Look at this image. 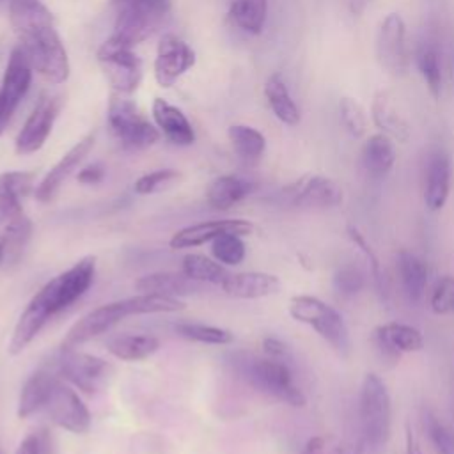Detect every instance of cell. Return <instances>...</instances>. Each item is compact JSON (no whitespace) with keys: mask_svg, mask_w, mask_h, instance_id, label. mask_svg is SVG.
<instances>
[{"mask_svg":"<svg viewBox=\"0 0 454 454\" xmlns=\"http://www.w3.org/2000/svg\"><path fill=\"white\" fill-rule=\"evenodd\" d=\"M7 11L32 69L50 83H64L71 69L69 59L48 7L41 0H11Z\"/></svg>","mask_w":454,"mask_h":454,"instance_id":"obj_1","label":"cell"},{"mask_svg":"<svg viewBox=\"0 0 454 454\" xmlns=\"http://www.w3.org/2000/svg\"><path fill=\"white\" fill-rule=\"evenodd\" d=\"M229 365L239 380L255 390L294 408L305 404V395L294 385L291 367L286 360L271 356L262 358L247 351H236L229 355Z\"/></svg>","mask_w":454,"mask_h":454,"instance_id":"obj_2","label":"cell"},{"mask_svg":"<svg viewBox=\"0 0 454 454\" xmlns=\"http://www.w3.org/2000/svg\"><path fill=\"white\" fill-rule=\"evenodd\" d=\"M358 417L364 443L374 450L381 449L390 438L392 404L385 383L374 372L365 374L362 381Z\"/></svg>","mask_w":454,"mask_h":454,"instance_id":"obj_3","label":"cell"},{"mask_svg":"<svg viewBox=\"0 0 454 454\" xmlns=\"http://www.w3.org/2000/svg\"><path fill=\"white\" fill-rule=\"evenodd\" d=\"M289 314L298 323L309 325L337 353L348 355L351 348L349 330L344 317L328 303L310 294H298L289 300Z\"/></svg>","mask_w":454,"mask_h":454,"instance_id":"obj_4","label":"cell"},{"mask_svg":"<svg viewBox=\"0 0 454 454\" xmlns=\"http://www.w3.org/2000/svg\"><path fill=\"white\" fill-rule=\"evenodd\" d=\"M96 277V257L85 255L78 262H74L69 270L48 280L35 296L50 309L55 316L60 310L71 307L78 301L92 286Z\"/></svg>","mask_w":454,"mask_h":454,"instance_id":"obj_5","label":"cell"},{"mask_svg":"<svg viewBox=\"0 0 454 454\" xmlns=\"http://www.w3.org/2000/svg\"><path fill=\"white\" fill-rule=\"evenodd\" d=\"M57 371L64 381L85 394H98L108 387L114 378V365L101 356L71 349L59 351Z\"/></svg>","mask_w":454,"mask_h":454,"instance_id":"obj_6","label":"cell"},{"mask_svg":"<svg viewBox=\"0 0 454 454\" xmlns=\"http://www.w3.org/2000/svg\"><path fill=\"white\" fill-rule=\"evenodd\" d=\"M106 117L112 133L126 149H145L156 144L160 138V131L129 99L112 96Z\"/></svg>","mask_w":454,"mask_h":454,"instance_id":"obj_7","label":"cell"},{"mask_svg":"<svg viewBox=\"0 0 454 454\" xmlns=\"http://www.w3.org/2000/svg\"><path fill=\"white\" fill-rule=\"evenodd\" d=\"M98 62L108 83L119 94H131L142 80V60L133 51V46L110 35L98 50Z\"/></svg>","mask_w":454,"mask_h":454,"instance_id":"obj_8","label":"cell"},{"mask_svg":"<svg viewBox=\"0 0 454 454\" xmlns=\"http://www.w3.org/2000/svg\"><path fill=\"white\" fill-rule=\"evenodd\" d=\"M376 60L392 76H404L410 69L406 23L399 12H388L378 25L374 39Z\"/></svg>","mask_w":454,"mask_h":454,"instance_id":"obj_9","label":"cell"},{"mask_svg":"<svg viewBox=\"0 0 454 454\" xmlns=\"http://www.w3.org/2000/svg\"><path fill=\"white\" fill-rule=\"evenodd\" d=\"M43 411L51 424L73 433L85 434L90 429V411L80 395L59 376H55Z\"/></svg>","mask_w":454,"mask_h":454,"instance_id":"obj_10","label":"cell"},{"mask_svg":"<svg viewBox=\"0 0 454 454\" xmlns=\"http://www.w3.org/2000/svg\"><path fill=\"white\" fill-rule=\"evenodd\" d=\"M282 197L289 206L301 209H328L344 200L342 186L326 176L309 174L282 190Z\"/></svg>","mask_w":454,"mask_h":454,"instance_id":"obj_11","label":"cell"},{"mask_svg":"<svg viewBox=\"0 0 454 454\" xmlns=\"http://www.w3.org/2000/svg\"><path fill=\"white\" fill-rule=\"evenodd\" d=\"M32 66L20 46H16L7 60L0 87V135L5 131L12 114L25 98L32 82Z\"/></svg>","mask_w":454,"mask_h":454,"instance_id":"obj_12","label":"cell"},{"mask_svg":"<svg viewBox=\"0 0 454 454\" xmlns=\"http://www.w3.org/2000/svg\"><path fill=\"white\" fill-rule=\"evenodd\" d=\"M128 316H129V312H128L124 300L99 305V307L92 309L90 312H87L85 316H82L76 323H73V326L66 332V335L60 342V348L62 349L78 348L83 342H87L101 333H106L108 330H112L117 323H121Z\"/></svg>","mask_w":454,"mask_h":454,"instance_id":"obj_13","label":"cell"},{"mask_svg":"<svg viewBox=\"0 0 454 454\" xmlns=\"http://www.w3.org/2000/svg\"><path fill=\"white\" fill-rule=\"evenodd\" d=\"M62 99L60 96L41 94L32 114L25 121L21 131L16 137V153L18 154H32L39 151L48 140L53 122L60 112Z\"/></svg>","mask_w":454,"mask_h":454,"instance_id":"obj_14","label":"cell"},{"mask_svg":"<svg viewBox=\"0 0 454 454\" xmlns=\"http://www.w3.org/2000/svg\"><path fill=\"white\" fill-rule=\"evenodd\" d=\"M195 64V51L176 34L161 35L154 59V78L160 87H172Z\"/></svg>","mask_w":454,"mask_h":454,"instance_id":"obj_15","label":"cell"},{"mask_svg":"<svg viewBox=\"0 0 454 454\" xmlns=\"http://www.w3.org/2000/svg\"><path fill=\"white\" fill-rule=\"evenodd\" d=\"M254 231V225L243 218H225V220H209L199 222L188 227L176 231L168 241L172 248H192L213 241L222 234H238L247 236Z\"/></svg>","mask_w":454,"mask_h":454,"instance_id":"obj_16","label":"cell"},{"mask_svg":"<svg viewBox=\"0 0 454 454\" xmlns=\"http://www.w3.org/2000/svg\"><path fill=\"white\" fill-rule=\"evenodd\" d=\"M94 145V133L85 135L80 142H76L51 168L50 172L41 179V183L35 186L34 195L39 202H50L57 192L60 190L62 183L76 170V167L83 161V158L89 154V151Z\"/></svg>","mask_w":454,"mask_h":454,"instance_id":"obj_17","label":"cell"},{"mask_svg":"<svg viewBox=\"0 0 454 454\" xmlns=\"http://www.w3.org/2000/svg\"><path fill=\"white\" fill-rule=\"evenodd\" d=\"M167 16V12H156L149 9H117L112 35L128 43L129 46H135L151 37L163 25Z\"/></svg>","mask_w":454,"mask_h":454,"instance_id":"obj_18","label":"cell"},{"mask_svg":"<svg viewBox=\"0 0 454 454\" xmlns=\"http://www.w3.org/2000/svg\"><path fill=\"white\" fill-rule=\"evenodd\" d=\"M32 222L23 211L9 213L0 209V254L2 266L16 264L30 239Z\"/></svg>","mask_w":454,"mask_h":454,"instance_id":"obj_19","label":"cell"},{"mask_svg":"<svg viewBox=\"0 0 454 454\" xmlns=\"http://www.w3.org/2000/svg\"><path fill=\"white\" fill-rule=\"evenodd\" d=\"M450 177L452 167L449 154L442 149H434L426 163L424 202L427 209L438 211L445 206L450 193Z\"/></svg>","mask_w":454,"mask_h":454,"instance_id":"obj_20","label":"cell"},{"mask_svg":"<svg viewBox=\"0 0 454 454\" xmlns=\"http://www.w3.org/2000/svg\"><path fill=\"white\" fill-rule=\"evenodd\" d=\"M222 289L227 296L241 300H257L275 294L280 289V280L277 275L264 271H241L229 273L222 282Z\"/></svg>","mask_w":454,"mask_h":454,"instance_id":"obj_21","label":"cell"},{"mask_svg":"<svg viewBox=\"0 0 454 454\" xmlns=\"http://www.w3.org/2000/svg\"><path fill=\"white\" fill-rule=\"evenodd\" d=\"M374 342L385 356H399L401 353H415L424 348L422 332L404 323H387L374 330Z\"/></svg>","mask_w":454,"mask_h":454,"instance_id":"obj_22","label":"cell"},{"mask_svg":"<svg viewBox=\"0 0 454 454\" xmlns=\"http://www.w3.org/2000/svg\"><path fill=\"white\" fill-rule=\"evenodd\" d=\"M51 316L53 314L50 312V309L34 294L14 325L9 340V353L20 355L34 340V337L41 332V328L48 323Z\"/></svg>","mask_w":454,"mask_h":454,"instance_id":"obj_23","label":"cell"},{"mask_svg":"<svg viewBox=\"0 0 454 454\" xmlns=\"http://www.w3.org/2000/svg\"><path fill=\"white\" fill-rule=\"evenodd\" d=\"M371 115L374 124L385 133L399 142H406L410 138V124L406 117L397 108L395 98L388 90H378L372 98Z\"/></svg>","mask_w":454,"mask_h":454,"instance_id":"obj_24","label":"cell"},{"mask_svg":"<svg viewBox=\"0 0 454 454\" xmlns=\"http://www.w3.org/2000/svg\"><path fill=\"white\" fill-rule=\"evenodd\" d=\"M153 117L158 128L163 131L165 138L174 145H190L195 140V131L186 119V115L168 101L154 98L153 101Z\"/></svg>","mask_w":454,"mask_h":454,"instance_id":"obj_25","label":"cell"},{"mask_svg":"<svg viewBox=\"0 0 454 454\" xmlns=\"http://www.w3.org/2000/svg\"><path fill=\"white\" fill-rule=\"evenodd\" d=\"M415 64L431 98L440 99L443 73H442V57H440L438 39L433 34H426L417 44Z\"/></svg>","mask_w":454,"mask_h":454,"instance_id":"obj_26","label":"cell"},{"mask_svg":"<svg viewBox=\"0 0 454 454\" xmlns=\"http://www.w3.org/2000/svg\"><path fill=\"white\" fill-rule=\"evenodd\" d=\"M135 289L140 293H153V294H165V296H186L200 291V282L192 280L183 271L172 273V271H158L149 273L135 280Z\"/></svg>","mask_w":454,"mask_h":454,"instance_id":"obj_27","label":"cell"},{"mask_svg":"<svg viewBox=\"0 0 454 454\" xmlns=\"http://www.w3.org/2000/svg\"><path fill=\"white\" fill-rule=\"evenodd\" d=\"M254 190H255V183H252L245 177H239V176L225 174V176H218L216 179L211 181V184L207 186V192H206V200L213 209L225 211V209L232 207L234 204L241 202Z\"/></svg>","mask_w":454,"mask_h":454,"instance_id":"obj_28","label":"cell"},{"mask_svg":"<svg viewBox=\"0 0 454 454\" xmlns=\"http://www.w3.org/2000/svg\"><path fill=\"white\" fill-rule=\"evenodd\" d=\"M395 163V149L385 133L371 135L362 147V165L372 177H385Z\"/></svg>","mask_w":454,"mask_h":454,"instance_id":"obj_29","label":"cell"},{"mask_svg":"<svg viewBox=\"0 0 454 454\" xmlns=\"http://www.w3.org/2000/svg\"><path fill=\"white\" fill-rule=\"evenodd\" d=\"M53 380H55V374L46 369H39L28 376V380L21 387L20 399H18L16 413L20 419H28L34 413L43 411V406L46 403Z\"/></svg>","mask_w":454,"mask_h":454,"instance_id":"obj_30","label":"cell"},{"mask_svg":"<svg viewBox=\"0 0 454 454\" xmlns=\"http://www.w3.org/2000/svg\"><path fill=\"white\" fill-rule=\"evenodd\" d=\"M106 349L112 356L122 362H138L153 356L160 349V340L154 335L122 333L106 340Z\"/></svg>","mask_w":454,"mask_h":454,"instance_id":"obj_31","label":"cell"},{"mask_svg":"<svg viewBox=\"0 0 454 454\" xmlns=\"http://www.w3.org/2000/svg\"><path fill=\"white\" fill-rule=\"evenodd\" d=\"M34 181H35L34 172H25V170L2 172L0 174V209L9 213L23 211L21 200L35 190Z\"/></svg>","mask_w":454,"mask_h":454,"instance_id":"obj_32","label":"cell"},{"mask_svg":"<svg viewBox=\"0 0 454 454\" xmlns=\"http://www.w3.org/2000/svg\"><path fill=\"white\" fill-rule=\"evenodd\" d=\"M397 271L404 294L411 303H419L427 286V268L422 259L408 250L397 254Z\"/></svg>","mask_w":454,"mask_h":454,"instance_id":"obj_33","label":"cell"},{"mask_svg":"<svg viewBox=\"0 0 454 454\" xmlns=\"http://www.w3.org/2000/svg\"><path fill=\"white\" fill-rule=\"evenodd\" d=\"M264 96L266 101L273 112V115L287 124V126H296L300 124V108L296 106L294 99L289 94V89L286 85V82L282 80L280 74H271L266 83H264Z\"/></svg>","mask_w":454,"mask_h":454,"instance_id":"obj_34","label":"cell"},{"mask_svg":"<svg viewBox=\"0 0 454 454\" xmlns=\"http://www.w3.org/2000/svg\"><path fill=\"white\" fill-rule=\"evenodd\" d=\"M266 16L268 0H229V18L248 34H261Z\"/></svg>","mask_w":454,"mask_h":454,"instance_id":"obj_35","label":"cell"},{"mask_svg":"<svg viewBox=\"0 0 454 454\" xmlns=\"http://www.w3.org/2000/svg\"><path fill=\"white\" fill-rule=\"evenodd\" d=\"M234 153L247 163H255L266 151L264 135L247 124H232L227 131Z\"/></svg>","mask_w":454,"mask_h":454,"instance_id":"obj_36","label":"cell"},{"mask_svg":"<svg viewBox=\"0 0 454 454\" xmlns=\"http://www.w3.org/2000/svg\"><path fill=\"white\" fill-rule=\"evenodd\" d=\"M181 271L195 282L218 284V286H222V282L229 275V271L223 268V264H220L216 259L206 257L202 254L184 255L183 262H181Z\"/></svg>","mask_w":454,"mask_h":454,"instance_id":"obj_37","label":"cell"},{"mask_svg":"<svg viewBox=\"0 0 454 454\" xmlns=\"http://www.w3.org/2000/svg\"><path fill=\"white\" fill-rule=\"evenodd\" d=\"M129 316L142 314H161V312H177L184 309V301L174 296L153 294V293H138L135 296L124 298Z\"/></svg>","mask_w":454,"mask_h":454,"instance_id":"obj_38","label":"cell"},{"mask_svg":"<svg viewBox=\"0 0 454 454\" xmlns=\"http://www.w3.org/2000/svg\"><path fill=\"white\" fill-rule=\"evenodd\" d=\"M174 332L186 340L213 346H225L231 344L234 339V335L229 330L204 323H177L174 326Z\"/></svg>","mask_w":454,"mask_h":454,"instance_id":"obj_39","label":"cell"},{"mask_svg":"<svg viewBox=\"0 0 454 454\" xmlns=\"http://www.w3.org/2000/svg\"><path fill=\"white\" fill-rule=\"evenodd\" d=\"M213 257L223 266H236L245 259L247 248L238 234H222L211 241Z\"/></svg>","mask_w":454,"mask_h":454,"instance_id":"obj_40","label":"cell"},{"mask_svg":"<svg viewBox=\"0 0 454 454\" xmlns=\"http://www.w3.org/2000/svg\"><path fill=\"white\" fill-rule=\"evenodd\" d=\"M339 117L344 129L351 137H362L367 129V115L364 106L353 98H340L339 101Z\"/></svg>","mask_w":454,"mask_h":454,"instance_id":"obj_41","label":"cell"},{"mask_svg":"<svg viewBox=\"0 0 454 454\" xmlns=\"http://www.w3.org/2000/svg\"><path fill=\"white\" fill-rule=\"evenodd\" d=\"M424 424L434 450L438 454H454V429L431 411L424 413Z\"/></svg>","mask_w":454,"mask_h":454,"instance_id":"obj_42","label":"cell"},{"mask_svg":"<svg viewBox=\"0 0 454 454\" xmlns=\"http://www.w3.org/2000/svg\"><path fill=\"white\" fill-rule=\"evenodd\" d=\"M365 286L364 271L355 264H342L333 275V287L340 296H355Z\"/></svg>","mask_w":454,"mask_h":454,"instance_id":"obj_43","label":"cell"},{"mask_svg":"<svg viewBox=\"0 0 454 454\" xmlns=\"http://www.w3.org/2000/svg\"><path fill=\"white\" fill-rule=\"evenodd\" d=\"M179 177V172L174 170V168H160V170H153L149 174H144L140 176L135 184H133V190L138 193V195H149V193H154L158 190H161L163 186L170 184L172 181H176Z\"/></svg>","mask_w":454,"mask_h":454,"instance_id":"obj_44","label":"cell"},{"mask_svg":"<svg viewBox=\"0 0 454 454\" xmlns=\"http://www.w3.org/2000/svg\"><path fill=\"white\" fill-rule=\"evenodd\" d=\"M431 309L434 314H447L454 310V277H442L431 294Z\"/></svg>","mask_w":454,"mask_h":454,"instance_id":"obj_45","label":"cell"},{"mask_svg":"<svg viewBox=\"0 0 454 454\" xmlns=\"http://www.w3.org/2000/svg\"><path fill=\"white\" fill-rule=\"evenodd\" d=\"M348 236L351 238V241L364 252L365 259L369 261L371 264V273H372V278H374V284L378 287L380 293H383V275H381V266H380V259L378 255L374 254V250L371 248V245L365 241L364 234L355 227V225H348Z\"/></svg>","mask_w":454,"mask_h":454,"instance_id":"obj_46","label":"cell"},{"mask_svg":"<svg viewBox=\"0 0 454 454\" xmlns=\"http://www.w3.org/2000/svg\"><path fill=\"white\" fill-rule=\"evenodd\" d=\"M342 449L344 445L340 443V440H337L332 434H326L312 436L310 440H307L300 454H342Z\"/></svg>","mask_w":454,"mask_h":454,"instance_id":"obj_47","label":"cell"},{"mask_svg":"<svg viewBox=\"0 0 454 454\" xmlns=\"http://www.w3.org/2000/svg\"><path fill=\"white\" fill-rule=\"evenodd\" d=\"M115 9L122 7H131V9H149V11H158V12H167L168 14V0H112Z\"/></svg>","mask_w":454,"mask_h":454,"instance_id":"obj_48","label":"cell"},{"mask_svg":"<svg viewBox=\"0 0 454 454\" xmlns=\"http://www.w3.org/2000/svg\"><path fill=\"white\" fill-rule=\"evenodd\" d=\"M105 176H106V168L101 163H90L78 172V181L82 184H98L105 179Z\"/></svg>","mask_w":454,"mask_h":454,"instance_id":"obj_49","label":"cell"},{"mask_svg":"<svg viewBox=\"0 0 454 454\" xmlns=\"http://www.w3.org/2000/svg\"><path fill=\"white\" fill-rule=\"evenodd\" d=\"M262 349H264L266 356H271V358L286 360V356H287V346L275 337H266L262 340Z\"/></svg>","mask_w":454,"mask_h":454,"instance_id":"obj_50","label":"cell"},{"mask_svg":"<svg viewBox=\"0 0 454 454\" xmlns=\"http://www.w3.org/2000/svg\"><path fill=\"white\" fill-rule=\"evenodd\" d=\"M35 436H37V454H55L51 434L46 429H39Z\"/></svg>","mask_w":454,"mask_h":454,"instance_id":"obj_51","label":"cell"},{"mask_svg":"<svg viewBox=\"0 0 454 454\" xmlns=\"http://www.w3.org/2000/svg\"><path fill=\"white\" fill-rule=\"evenodd\" d=\"M16 454H37V436H35V433L28 434L20 443V447L16 449Z\"/></svg>","mask_w":454,"mask_h":454,"instance_id":"obj_52","label":"cell"},{"mask_svg":"<svg viewBox=\"0 0 454 454\" xmlns=\"http://www.w3.org/2000/svg\"><path fill=\"white\" fill-rule=\"evenodd\" d=\"M406 454H422L419 440H417V436L413 434V431L410 427L406 431Z\"/></svg>","mask_w":454,"mask_h":454,"instance_id":"obj_53","label":"cell"},{"mask_svg":"<svg viewBox=\"0 0 454 454\" xmlns=\"http://www.w3.org/2000/svg\"><path fill=\"white\" fill-rule=\"evenodd\" d=\"M9 2H11V0H0V11H2V9H9Z\"/></svg>","mask_w":454,"mask_h":454,"instance_id":"obj_54","label":"cell"},{"mask_svg":"<svg viewBox=\"0 0 454 454\" xmlns=\"http://www.w3.org/2000/svg\"><path fill=\"white\" fill-rule=\"evenodd\" d=\"M0 262H2V254H0Z\"/></svg>","mask_w":454,"mask_h":454,"instance_id":"obj_55","label":"cell"}]
</instances>
